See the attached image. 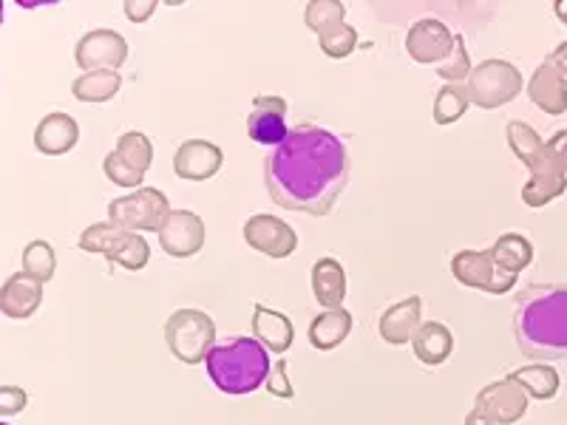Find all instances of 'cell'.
<instances>
[{"instance_id": "obj_1", "label": "cell", "mask_w": 567, "mask_h": 425, "mask_svg": "<svg viewBox=\"0 0 567 425\" xmlns=\"http://www.w3.org/2000/svg\"><path fill=\"white\" fill-rule=\"evenodd\" d=\"M265 185L278 207L329 216L349 185V156L332 131L296 125L265 159Z\"/></svg>"}, {"instance_id": "obj_2", "label": "cell", "mask_w": 567, "mask_h": 425, "mask_svg": "<svg viewBox=\"0 0 567 425\" xmlns=\"http://www.w3.org/2000/svg\"><path fill=\"white\" fill-rule=\"evenodd\" d=\"M514 335L519 352L530 361L567 357V287L536 283L519 292L514 312Z\"/></svg>"}, {"instance_id": "obj_3", "label": "cell", "mask_w": 567, "mask_h": 425, "mask_svg": "<svg viewBox=\"0 0 567 425\" xmlns=\"http://www.w3.org/2000/svg\"><path fill=\"white\" fill-rule=\"evenodd\" d=\"M207 377L221 394H252L267 383L270 374V352L256 338H230L216 343L205 361Z\"/></svg>"}, {"instance_id": "obj_4", "label": "cell", "mask_w": 567, "mask_h": 425, "mask_svg": "<svg viewBox=\"0 0 567 425\" xmlns=\"http://www.w3.org/2000/svg\"><path fill=\"white\" fill-rule=\"evenodd\" d=\"M505 136H508V148L514 156L528 168V182L523 187V201L528 207H545L554 199H559L567 190V174L561 170L559 162L548 154V145L530 128L528 123H514L505 125Z\"/></svg>"}, {"instance_id": "obj_5", "label": "cell", "mask_w": 567, "mask_h": 425, "mask_svg": "<svg viewBox=\"0 0 567 425\" xmlns=\"http://www.w3.org/2000/svg\"><path fill=\"white\" fill-rule=\"evenodd\" d=\"M523 71L508 60H483L465 80L468 103L483 111L503 108L523 94Z\"/></svg>"}, {"instance_id": "obj_6", "label": "cell", "mask_w": 567, "mask_h": 425, "mask_svg": "<svg viewBox=\"0 0 567 425\" xmlns=\"http://www.w3.org/2000/svg\"><path fill=\"white\" fill-rule=\"evenodd\" d=\"M165 343L185 366H199L216 346V323L202 310H176L165 321Z\"/></svg>"}, {"instance_id": "obj_7", "label": "cell", "mask_w": 567, "mask_h": 425, "mask_svg": "<svg viewBox=\"0 0 567 425\" xmlns=\"http://www.w3.org/2000/svg\"><path fill=\"white\" fill-rule=\"evenodd\" d=\"M80 247L85 252L109 258L114 267H123V270L131 272H140L151 258V247L145 236L120 230L111 221H97V225L85 227L83 236H80Z\"/></svg>"}, {"instance_id": "obj_8", "label": "cell", "mask_w": 567, "mask_h": 425, "mask_svg": "<svg viewBox=\"0 0 567 425\" xmlns=\"http://www.w3.org/2000/svg\"><path fill=\"white\" fill-rule=\"evenodd\" d=\"M168 196L156 187H140L120 196L109 205V221L128 232H159L162 221L168 219Z\"/></svg>"}, {"instance_id": "obj_9", "label": "cell", "mask_w": 567, "mask_h": 425, "mask_svg": "<svg viewBox=\"0 0 567 425\" xmlns=\"http://www.w3.org/2000/svg\"><path fill=\"white\" fill-rule=\"evenodd\" d=\"M452 276L468 290L488 292V296H505L516 283L514 272L496 265L491 250H460L452 258Z\"/></svg>"}, {"instance_id": "obj_10", "label": "cell", "mask_w": 567, "mask_h": 425, "mask_svg": "<svg viewBox=\"0 0 567 425\" xmlns=\"http://www.w3.org/2000/svg\"><path fill=\"white\" fill-rule=\"evenodd\" d=\"M128 60V40L114 29H91L74 45V63L89 71H120Z\"/></svg>"}, {"instance_id": "obj_11", "label": "cell", "mask_w": 567, "mask_h": 425, "mask_svg": "<svg viewBox=\"0 0 567 425\" xmlns=\"http://www.w3.org/2000/svg\"><path fill=\"white\" fill-rule=\"evenodd\" d=\"M530 397L514 377H503V381H494L488 386H483L474 400V408L485 414L494 425H514L528 414Z\"/></svg>"}, {"instance_id": "obj_12", "label": "cell", "mask_w": 567, "mask_h": 425, "mask_svg": "<svg viewBox=\"0 0 567 425\" xmlns=\"http://www.w3.org/2000/svg\"><path fill=\"white\" fill-rule=\"evenodd\" d=\"M457 34L437 18L414 20L406 32V52L420 65H440L454 52Z\"/></svg>"}, {"instance_id": "obj_13", "label": "cell", "mask_w": 567, "mask_h": 425, "mask_svg": "<svg viewBox=\"0 0 567 425\" xmlns=\"http://www.w3.org/2000/svg\"><path fill=\"white\" fill-rule=\"evenodd\" d=\"M245 241L267 258H290L298 247L296 230L270 212H256L245 221Z\"/></svg>"}, {"instance_id": "obj_14", "label": "cell", "mask_w": 567, "mask_h": 425, "mask_svg": "<svg viewBox=\"0 0 567 425\" xmlns=\"http://www.w3.org/2000/svg\"><path fill=\"white\" fill-rule=\"evenodd\" d=\"M287 100L278 94H256L252 97L250 116H247V136L256 145H272L278 148L287 139Z\"/></svg>"}, {"instance_id": "obj_15", "label": "cell", "mask_w": 567, "mask_h": 425, "mask_svg": "<svg viewBox=\"0 0 567 425\" xmlns=\"http://www.w3.org/2000/svg\"><path fill=\"white\" fill-rule=\"evenodd\" d=\"M156 236L171 258H190L205 247V221L194 210H171Z\"/></svg>"}, {"instance_id": "obj_16", "label": "cell", "mask_w": 567, "mask_h": 425, "mask_svg": "<svg viewBox=\"0 0 567 425\" xmlns=\"http://www.w3.org/2000/svg\"><path fill=\"white\" fill-rule=\"evenodd\" d=\"M225 165V151L216 142L185 139L174 154V170L185 182H207Z\"/></svg>"}, {"instance_id": "obj_17", "label": "cell", "mask_w": 567, "mask_h": 425, "mask_svg": "<svg viewBox=\"0 0 567 425\" xmlns=\"http://www.w3.org/2000/svg\"><path fill=\"white\" fill-rule=\"evenodd\" d=\"M80 125L65 111H52L34 128V148L45 156H65L78 148Z\"/></svg>"}, {"instance_id": "obj_18", "label": "cell", "mask_w": 567, "mask_h": 425, "mask_svg": "<svg viewBox=\"0 0 567 425\" xmlns=\"http://www.w3.org/2000/svg\"><path fill=\"white\" fill-rule=\"evenodd\" d=\"M420 326H423V298L409 296L383 312L378 332L389 346H403V343H412Z\"/></svg>"}, {"instance_id": "obj_19", "label": "cell", "mask_w": 567, "mask_h": 425, "mask_svg": "<svg viewBox=\"0 0 567 425\" xmlns=\"http://www.w3.org/2000/svg\"><path fill=\"white\" fill-rule=\"evenodd\" d=\"M43 303V283L27 272H14L0 287V312L12 321H27Z\"/></svg>"}, {"instance_id": "obj_20", "label": "cell", "mask_w": 567, "mask_h": 425, "mask_svg": "<svg viewBox=\"0 0 567 425\" xmlns=\"http://www.w3.org/2000/svg\"><path fill=\"white\" fill-rule=\"evenodd\" d=\"M250 323H252V338H256L267 352L284 354L292 346V341H296V326H292L290 315L270 310V307L256 303V307H252Z\"/></svg>"}, {"instance_id": "obj_21", "label": "cell", "mask_w": 567, "mask_h": 425, "mask_svg": "<svg viewBox=\"0 0 567 425\" xmlns=\"http://www.w3.org/2000/svg\"><path fill=\"white\" fill-rule=\"evenodd\" d=\"M312 296L323 310H338L347 298V270L338 258H318L312 267Z\"/></svg>"}, {"instance_id": "obj_22", "label": "cell", "mask_w": 567, "mask_h": 425, "mask_svg": "<svg viewBox=\"0 0 567 425\" xmlns=\"http://www.w3.org/2000/svg\"><path fill=\"white\" fill-rule=\"evenodd\" d=\"M528 97L536 108H542L550 116H561L567 111V85L565 80L556 74L554 65L542 60L539 69L534 71V77L528 83Z\"/></svg>"}, {"instance_id": "obj_23", "label": "cell", "mask_w": 567, "mask_h": 425, "mask_svg": "<svg viewBox=\"0 0 567 425\" xmlns=\"http://www.w3.org/2000/svg\"><path fill=\"white\" fill-rule=\"evenodd\" d=\"M412 352L423 366H443L454 352L452 329L440 321H425L412 338Z\"/></svg>"}, {"instance_id": "obj_24", "label": "cell", "mask_w": 567, "mask_h": 425, "mask_svg": "<svg viewBox=\"0 0 567 425\" xmlns=\"http://www.w3.org/2000/svg\"><path fill=\"white\" fill-rule=\"evenodd\" d=\"M352 332V312L338 307V310H323L316 321L310 323V343L318 352H332L341 346Z\"/></svg>"}, {"instance_id": "obj_25", "label": "cell", "mask_w": 567, "mask_h": 425, "mask_svg": "<svg viewBox=\"0 0 567 425\" xmlns=\"http://www.w3.org/2000/svg\"><path fill=\"white\" fill-rule=\"evenodd\" d=\"M120 89H123L120 71H89L71 83V94L80 103H109L120 94Z\"/></svg>"}, {"instance_id": "obj_26", "label": "cell", "mask_w": 567, "mask_h": 425, "mask_svg": "<svg viewBox=\"0 0 567 425\" xmlns=\"http://www.w3.org/2000/svg\"><path fill=\"white\" fill-rule=\"evenodd\" d=\"M491 256H494V261L503 267V270L519 276V272H523L525 267H530V261H534V245H530L525 236H519V232H505V236H499V239L494 241Z\"/></svg>"}, {"instance_id": "obj_27", "label": "cell", "mask_w": 567, "mask_h": 425, "mask_svg": "<svg viewBox=\"0 0 567 425\" xmlns=\"http://www.w3.org/2000/svg\"><path fill=\"white\" fill-rule=\"evenodd\" d=\"M519 386L528 392V397L534 400H554L559 394L561 377L554 366H523L511 374Z\"/></svg>"}, {"instance_id": "obj_28", "label": "cell", "mask_w": 567, "mask_h": 425, "mask_svg": "<svg viewBox=\"0 0 567 425\" xmlns=\"http://www.w3.org/2000/svg\"><path fill=\"white\" fill-rule=\"evenodd\" d=\"M116 154L128 162L131 168L140 170V174H148L151 165H154V142L142 131H125L120 139H116Z\"/></svg>"}, {"instance_id": "obj_29", "label": "cell", "mask_w": 567, "mask_h": 425, "mask_svg": "<svg viewBox=\"0 0 567 425\" xmlns=\"http://www.w3.org/2000/svg\"><path fill=\"white\" fill-rule=\"evenodd\" d=\"M54 270H58V252L49 241L34 239L23 247V272L32 278H38L40 283L52 281Z\"/></svg>"}, {"instance_id": "obj_30", "label": "cell", "mask_w": 567, "mask_h": 425, "mask_svg": "<svg viewBox=\"0 0 567 425\" xmlns=\"http://www.w3.org/2000/svg\"><path fill=\"white\" fill-rule=\"evenodd\" d=\"M343 18H347V7L338 3V0H316V3H310L307 12H303V23H307V29L316 32L318 38L332 32V29L343 27V23H347Z\"/></svg>"}, {"instance_id": "obj_31", "label": "cell", "mask_w": 567, "mask_h": 425, "mask_svg": "<svg viewBox=\"0 0 567 425\" xmlns=\"http://www.w3.org/2000/svg\"><path fill=\"white\" fill-rule=\"evenodd\" d=\"M468 105L465 85H443L434 97V123L454 125L468 111Z\"/></svg>"}, {"instance_id": "obj_32", "label": "cell", "mask_w": 567, "mask_h": 425, "mask_svg": "<svg viewBox=\"0 0 567 425\" xmlns=\"http://www.w3.org/2000/svg\"><path fill=\"white\" fill-rule=\"evenodd\" d=\"M471 71H474V65H471L468 58V45H465L463 34H457V40H454V52L449 54L445 63L437 65V77L445 80V85H465V80L471 77Z\"/></svg>"}, {"instance_id": "obj_33", "label": "cell", "mask_w": 567, "mask_h": 425, "mask_svg": "<svg viewBox=\"0 0 567 425\" xmlns=\"http://www.w3.org/2000/svg\"><path fill=\"white\" fill-rule=\"evenodd\" d=\"M318 43H321V52L327 54V58L343 60V58H349L354 49H358V32H354L352 27H347V23H343V27H338V29H332V32L321 34V38H318Z\"/></svg>"}, {"instance_id": "obj_34", "label": "cell", "mask_w": 567, "mask_h": 425, "mask_svg": "<svg viewBox=\"0 0 567 425\" xmlns=\"http://www.w3.org/2000/svg\"><path fill=\"white\" fill-rule=\"evenodd\" d=\"M103 170H105V176H109V182H114V185H120V187H128V190H140L142 182H145V174H140V170L131 168L128 162L116 154V151L105 154Z\"/></svg>"}, {"instance_id": "obj_35", "label": "cell", "mask_w": 567, "mask_h": 425, "mask_svg": "<svg viewBox=\"0 0 567 425\" xmlns=\"http://www.w3.org/2000/svg\"><path fill=\"white\" fill-rule=\"evenodd\" d=\"M267 392L278 400H292L296 392H292V383H290V374H287V361H276L272 363L270 374H267V383H265Z\"/></svg>"}, {"instance_id": "obj_36", "label": "cell", "mask_w": 567, "mask_h": 425, "mask_svg": "<svg viewBox=\"0 0 567 425\" xmlns=\"http://www.w3.org/2000/svg\"><path fill=\"white\" fill-rule=\"evenodd\" d=\"M29 397L20 386H0V417H14L27 408Z\"/></svg>"}, {"instance_id": "obj_37", "label": "cell", "mask_w": 567, "mask_h": 425, "mask_svg": "<svg viewBox=\"0 0 567 425\" xmlns=\"http://www.w3.org/2000/svg\"><path fill=\"white\" fill-rule=\"evenodd\" d=\"M123 12L131 23H136V27H140V23H148V20L154 18L156 0H128V3L123 7Z\"/></svg>"}, {"instance_id": "obj_38", "label": "cell", "mask_w": 567, "mask_h": 425, "mask_svg": "<svg viewBox=\"0 0 567 425\" xmlns=\"http://www.w3.org/2000/svg\"><path fill=\"white\" fill-rule=\"evenodd\" d=\"M545 145H548V154L554 156L556 162H559L561 170H565V174H567V128L556 131V134L550 136V139H545Z\"/></svg>"}, {"instance_id": "obj_39", "label": "cell", "mask_w": 567, "mask_h": 425, "mask_svg": "<svg viewBox=\"0 0 567 425\" xmlns=\"http://www.w3.org/2000/svg\"><path fill=\"white\" fill-rule=\"evenodd\" d=\"M545 63L554 65L556 74H559V77L565 80V85H567V40H565V43L556 45L554 52H550L548 58H545Z\"/></svg>"}, {"instance_id": "obj_40", "label": "cell", "mask_w": 567, "mask_h": 425, "mask_svg": "<svg viewBox=\"0 0 567 425\" xmlns=\"http://www.w3.org/2000/svg\"><path fill=\"white\" fill-rule=\"evenodd\" d=\"M465 425H494V423H491V419L485 417V414L480 412V408H474V412H471L468 417H465Z\"/></svg>"}, {"instance_id": "obj_41", "label": "cell", "mask_w": 567, "mask_h": 425, "mask_svg": "<svg viewBox=\"0 0 567 425\" xmlns=\"http://www.w3.org/2000/svg\"><path fill=\"white\" fill-rule=\"evenodd\" d=\"M554 12H556V18H559L561 23L567 27V0H559V3L554 7Z\"/></svg>"}, {"instance_id": "obj_42", "label": "cell", "mask_w": 567, "mask_h": 425, "mask_svg": "<svg viewBox=\"0 0 567 425\" xmlns=\"http://www.w3.org/2000/svg\"><path fill=\"white\" fill-rule=\"evenodd\" d=\"M0 27H3V3H0Z\"/></svg>"}, {"instance_id": "obj_43", "label": "cell", "mask_w": 567, "mask_h": 425, "mask_svg": "<svg viewBox=\"0 0 567 425\" xmlns=\"http://www.w3.org/2000/svg\"><path fill=\"white\" fill-rule=\"evenodd\" d=\"M0 425H9V423H0Z\"/></svg>"}]
</instances>
